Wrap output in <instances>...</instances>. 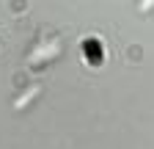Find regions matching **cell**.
Instances as JSON below:
<instances>
[{
  "mask_svg": "<svg viewBox=\"0 0 154 149\" xmlns=\"http://www.w3.org/2000/svg\"><path fill=\"white\" fill-rule=\"evenodd\" d=\"M38 91H42L38 86H30V88L25 91V94H22V97H19V100L14 102V108H17V110H22V108H25V105H28V102H30V100H33V97L38 94Z\"/></svg>",
  "mask_w": 154,
  "mask_h": 149,
  "instance_id": "7a4b0ae2",
  "label": "cell"
},
{
  "mask_svg": "<svg viewBox=\"0 0 154 149\" xmlns=\"http://www.w3.org/2000/svg\"><path fill=\"white\" fill-rule=\"evenodd\" d=\"M58 52H61V42H50V44H44V47H36L33 55H30V64L47 61V58H52V55H58Z\"/></svg>",
  "mask_w": 154,
  "mask_h": 149,
  "instance_id": "6da1fadb",
  "label": "cell"
}]
</instances>
